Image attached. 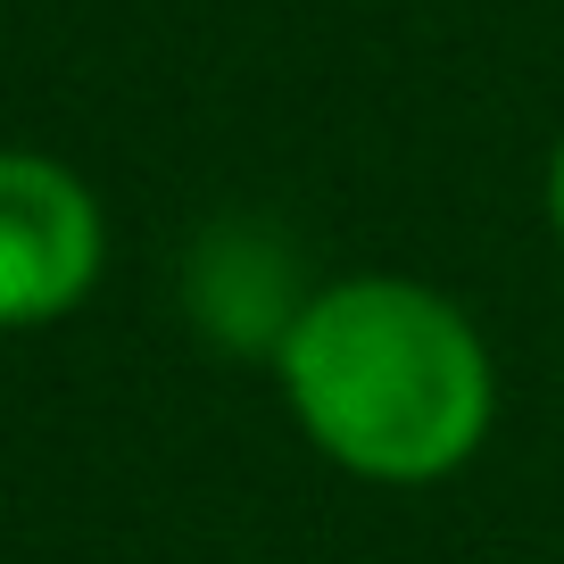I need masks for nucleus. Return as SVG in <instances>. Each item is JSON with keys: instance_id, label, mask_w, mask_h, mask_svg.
<instances>
[{"instance_id": "7ed1b4c3", "label": "nucleus", "mask_w": 564, "mask_h": 564, "mask_svg": "<svg viewBox=\"0 0 564 564\" xmlns=\"http://www.w3.org/2000/svg\"><path fill=\"white\" fill-rule=\"evenodd\" d=\"M307 291H316V282H300L291 241L249 225V216L208 225L192 241V265H183V307H192V324L216 349H249V357H274V340L291 333Z\"/></svg>"}, {"instance_id": "f03ea898", "label": "nucleus", "mask_w": 564, "mask_h": 564, "mask_svg": "<svg viewBox=\"0 0 564 564\" xmlns=\"http://www.w3.org/2000/svg\"><path fill=\"white\" fill-rule=\"evenodd\" d=\"M108 274V208L58 150L0 141V333H58Z\"/></svg>"}, {"instance_id": "20e7f679", "label": "nucleus", "mask_w": 564, "mask_h": 564, "mask_svg": "<svg viewBox=\"0 0 564 564\" xmlns=\"http://www.w3.org/2000/svg\"><path fill=\"white\" fill-rule=\"evenodd\" d=\"M540 208H547V232H556V249H564V133H556V150H547V175H540Z\"/></svg>"}, {"instance_id": "f257e3e1", "label": "nucleus", "mask_w": 564, "mask_h": 564, "mask_svg": "<svg viewBox=\"0 0 564 564\" xmlns=\"http://www.w3.org/2000/svg\"><path fill=\"white\" fill-rule=\"evenodd\" d=\"M265 366L291 432L366 490H441L498 432L490 333L423 274L316 282Z\"/></svg>"}]
</instances>
